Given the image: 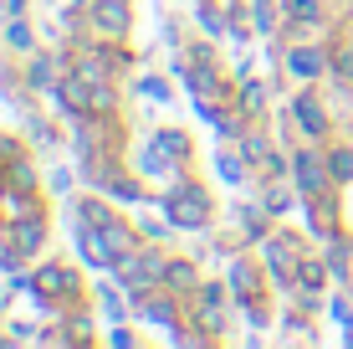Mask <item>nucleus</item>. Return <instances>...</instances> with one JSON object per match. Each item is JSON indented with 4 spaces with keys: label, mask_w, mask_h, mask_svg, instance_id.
I'll list each match as a JSON object with an SVG mask.
<instances>
[{
    "label": "nucleus",
    "mask_w": 353,
    "mask_h": 349,
    "mask_svg": "<svg viewBox=\"0 0 353 349\" xmlns=\"http://www.w3.org/2000/svg\"><path fill=\"white\" fill-rule=\"evenodd\" d=\"M159 206H164V216H169V226H185V232H200V226L215 221L210 190H205L200 180H174Z\"/></svg>",
    "instance_id": "obj_1"
},
{
    "label": "nucleus",
    "mask_w": 353,
    "mask_h": 349,
    "mask_svg": "<svg viewBox=\"0 0 353 349\" xmlns=\"http://www.w3.org/2000/svg\"><path fill=\"white\" fill-rule=\"evenodd\" d=\"M307 257V242L297 232H276V236H261V262L266 272L276 278V287H297V267Z\"/></svg>",
    "instance_id": "obj_2"
},
{
    "label": "nucleus",
    "mask_w": 353,
    "mask_h": 349,
    "mask_svg": "<svg viewBox=\"0 0 353 349\" xmlns=\"http://www.w3.org/2000/svg\"><path fill=\"white\" fill-rule=\"evenodd\" d=\"M164 267H169V257L164 252H154V247H133V252H123V257L113 262V278L128 287V293H143V287H159L164 283Z\"/></svg>",
    "instance_id": "obj_3"
},
{
    "label": "nucleus",
    "mask_w": 353,
    "mask_h": 349,
    "mask_svg": "<svg viewBox=\"0 0 353 349\" xmlns=\"http://www.w3.org/2000/svg\"><path fill=\"white\" fill-rule=\"evenodd\" d=\"M292 185L302 190V200H323L333 196V170H327V154H318V144H307V149L292 154Z\"/></svg>",
    "instance_id": "obj_4"
},
{
    "label": "nucleus",
    "mask_w": 353,
    "mask_h": 349,
    "mask_svg": "<svg viewBox=\"0 0 353 349\" xmlns=\"http://www.w3.org/2000/svg\"><path fill=\"white\" fill-rule=\"evenodd\" d=\"M88 26H92V36H103V41H123L133 31V0H92Z\"/></svg>",
    "instance_id": "obj_5"
},
{
    "label": "nucleus",
    "mask_w": 353,
    "mask_h": 349,
    "mask_svg": "<svg viewBox=\"0 0 353 349\" xmlns=\"http://www.w3.org/2000/svg\"><path fill=\"white\" fill-rule=\"evenodd\" d=\"M282 67H287V77L312 82V77H327V72H333V57H327V46H318V41H302V36H297V46H287Z\"/></svg>",
    "instance_id": "obj_6"
},
{
    "label": "nucleus",
    "mask_w": 353,
    "mask_h": 349,
    "mask_svg": "<svg viewBox=\"0 0 353 349\" xmlns=\"http://www.w3.org/2000/svg\"><path fill=\"white\" fill-rule=\"evenodd\" d=\"M236 149H241V160L251 164V170H282V160H276V149H272V134L261 129V118H246V129H241V139H236Z\"/></svg>",
    "instance_id": "obj_7"
},
{
    "label": "nucleus",
    "mask_w": 353,
    "mask_h": 349,
    "mask_svg": "<svg viewBox=\"0 0 353 349\" xmlns=\"http://www.w3.org/2000/svg\"><path fill=\"white\" fill-rule=\"evenodd\" d=\"M36 298H41L46 308H62V303H72L77 298V272L72 267H62V262H46L41 272H36Z\"/></svg>",
    "instance_id": "obj_8"
},
{
    "label": "nucleus",
    "mask_w": 353,
    "mask_h": 349,
    "mask_svg": "<svg viewBox=\"0 0 353 349\" xmlns=\"http://www.w3.org/2000/svg\"><path fill=\"white\" fill-rule=\"evenodd\" d=\"M292 124L307 144H323L327 139V108L318 103V93H297L292 98Z\"/></svg>",
    "instance_id": "obj_9"
},
{
    "label": "nucleus",
    "mask_w": 353,
    "mask_h": 349,
    "mask_svg": "<svg viewBox=\"0 0 353 349\" xmlns=\"http://www.w3.org/2000/svg\"><path fill=\"white\" fill-rule=\"evenodd\" d=\"M41 242H46V211L31 206V211H21L16 221H10V247H16L21 262H26L31 252H41Z\"/></svg>",
    "instance_id": "obj_10"
},
{
    "label": "nucleus",
    "mask_w": 353,
    "mask_h": 349,
    "mask_svg": "<svg viewBox=\"0 0 353 349\" xmlns=\"http://www.w3.org/2000/svg\"><path fill=\"white\" fill-rule=\"evenodd\" d=\"M327 272H333V283H353V247L348 236H327Z\"/></svg>",
    "instance_id": "obj_11"
},
{
    "label": "nucleus",
    "mask_w": 353,
    "mask_h": 349,
    "mask_svg": "<svg viewBox=\"0 0 353 349\" xmlns=\"http://www.w3.org/2000/svg\"><path fill=\"white\" fill-rule=\"evenodd\" d=\"M256 287H261L256 262H251V257H236V262H230V293L246 303V298H256Z\"/></svg>",
    "instance_id": "obj_12"
},
{
    "label": "nucleus",
    "mask_w": 353,
    "mask_h": 349,
    "mask_svg": "<svg viewBox=\"0 0 353 349\" xmlns=\"http://www.w3.org/2000/svg\"><path fill=\"white\" fill-rule=\"evenodd\" d=\"M164 287H174L179 298H185V293H194V287H200V272H194V262L169 257V267H164Z\"/></svg>",
    "instance_id": "obj_13"
},
{
    "label": "nucleus",
    "mask_w": 353,
    "mask_h": 349,
    "mask_svg": "<svg viewBox=\"0 0 353 349\" xmlns=\"http://www.w3.org/2000/svg\"><path fill=\"white\" fill-rule=\"evenodd\" d=\"M108 221H118L113 206H108V190H103V196H88L77 206V226H108Z\"/></svg>",
    "instance_id": "obj_14"
},
{
    "label": "nucleus",
    "mask_w": 353,
    "mask_h": 349,
    "mask_svg": "<svg viewBox=\"0 0 353 349\" xmlns=\"http://www.w3.org/2000/svg\"><path fill=\"white\" fill-rule=\"evenodd\" d=\"M26 82H31L36 93L57 88V57H52V52H41V57H36V62H31V77H26Z\"/></svg>",
    "instance_id": "obj_15"
},
{
    "label": "nucleus",
    "mask_w": 353,
    "mask_h": 349,
    "mask_svg": "<svg viewBox=\"0 0 353 349\" xmlns=\"http://www.w3.org/2000/svg\"><path fill=\"white\" fill-rule=\"evenodd\" d=\"M261 108H266V88L256 77H246L241 82V118H261Z\"/></svg>",
    "instance_id": "obj_16"
},
{
    "label": "nucleus",
    "mask_w": 353,
    "mask_h": 349,
    "mask_svg": "<svg viewBox=\"0 0 353 349\" xmlns=\"http://www.w3.org/2000/svg\"><path fill=\"white\" fill-rule=\"evenodd\" d=\"M327 170H333V180H338V185H348V180H353V149H348V144L327 149Z\"/></svg>",
    "instance_id": "obj_17"
},
{
    "label": "nucleus",
    "mask_w": 353,
    "mask_h": 349,
    "mask_svg": "<svg viewBox=\"0 0 353 349\" xmlns=\"http://www.w3.org/2000/svg\"><path fill=\"white\" fill-rule=\"evenodd\" d=\"M215 170H221V180H225V185H241L251 164L241 160V149H236V154H225V149H221V160H215Z\"/></svg>",
    "instance_id": "obj_18"
},
{
    "label": "nucleus",
    "mask_w": 353,
    "mask_h": 349,
    "mask_svg": "<svg viewBox=\"0 0 353 349\" xmlns=\"http://www.w3.org/2000/svg\"><path fill=\"white\" fill-rule=\"evenodd\" d=\"M6 46H10V52H31V26H26V16H10V21H6Z\"/></svg>",
    "instance_id": "obj_19"
},
{
    "label": "nucleus",
    "mask_w": 353,
    "mask_h": 349,
    "mask_svg": "<svg viewBox=\"0 0 353 349\" xmlns=\"http://www.w3.org/2000/svg\"><path fill=\"white\" fill-rule=\"evenodd\" d=\"M154 139H159V144H164L169 154H174L179 164H190V134H179V129H159Z\"/></svg>",
    "instance_id": "obj_20"
},
{
    "label": "nucleus",
    "mask_w": 353,
    "mask_h": 349,
    "mask_svg": "<svg viewBox=\"0 0 353 349\" xmlns=\"http://www.w3.org/2000/svg\"><path fill=\"white\" fill-rule=\"evenodd\" d=\"M200 21H205V31H210V36H225V26H230V16H221L215 0H200Z\"/></svg>",
    "instance_id": "obj_21"
},
{
    "label": "nucleus",
    "mask_w": 353,
    "mask_h": 349,
    "mask_svg": "<svg viewBox=\"0 0 353 349\" xmlns=\"http://www.w3.org/2000/svg\"><path fill=\"white\" fill-rule=\"evenodd\" d=\"M6 185H21V190H31V185H36V175H31L26 154H16V160H10V170H6Z\"/></svg>",
    "instance_id": "obj_22"
},
{
    "label": "nucleus",
    "mask_w": 353,
    "mask_h": 349,
    "mask_svg": "<svg viewBox=\"0 0 353 349\" xmlns=\"http://www.w3.org/2000/svg\"><path fill=\"white\" fill-rule=\"evenodd\" d=\"M251 21H256V31L272 36V31H276V10H272V0H251Z\"/></svg>",
    "instance_id": "obj_23"
},
{
    "label": "nucleus",
    "mask_w": 353,
    "mask_h": 349,
    "mask_svg": "<svg viewBox=\"0 0 353 349\" xmlns=\"http://www.w3.org/2000/svg\"><path fill=\"white\" fill-rule=\"evenodd\" d=\"M108 196H113V200H139L143 190H139V180H123V175H113V185H108Z\"/></svg>",
    "instance_id": "obj_24"
},
{
    "label": "nucleus",
    "mask_w": 353,
    "mask_h": 349,
    "mask_svg": "<svg viewBox=\"0 0 353 349\" xmlns=\"http://www.w3.org/2000/svg\"><path fill=\"white\" fill-rule=\"evenodd\" d=\"M333 77L353 82V46H338V52H333Z\"/></svg>",
    "instance_id": "obj_25"
},
{
    "label": "nucleus",
    "mask_w": 353,
    "mask_h": 349,
    "mask_svg": "<svg viewBox=\"0 0 353 349\" xmlns=\"http://www.w3.org/2000/svg\"><path fill=\"white\" fill-rule=\"evenodd\" d=\"M6 10L10 16H26V0H6Z\"/></svg>",
    "instance_id": "obj_26"
},
{
    "label": "nucleus",
    "mask_w": 353,
    "mask_h": 349,
    "mask_svg": "<svg viewBox=\"0 0 353 349\" xmlns=\"http://www.w3.org/2000/svg\"><path fill=\"white\" fill-rule=\"evenodd\" d=\"M0 200H6V190H0Z\"/></svg>",
    "instance_id": "obj_27"
},
{
    "label": "nucleus",
    "mask_w": 353,
    "mask_h": 349,
    "mask_svg": "<svg viewBox=\"0 0 353 349\" xmlns=\"http://www.w3.org/2000/svg\"><path fill=\"white\" fill-rule=\"evenodd\" d=\"M348 293H353V283H348Z\"/></svg>",
    "instance_id": "obj_28"
}]
</instances>
